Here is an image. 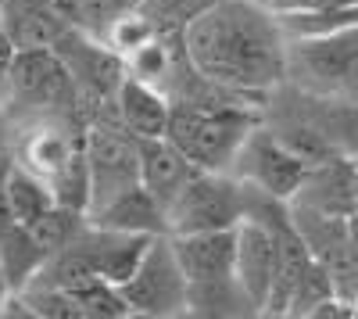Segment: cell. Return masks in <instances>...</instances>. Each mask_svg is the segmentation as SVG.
<instances>
[{"instance_id":"8992f818","label":"cell","mask_w":358,"mask_h":319,"mask_svg":"<svg viewBox=\"0 0 358 319\" xmlns=\"http://www.w3.org/2000/svg\"><path fill=\"white\" fill-rule=\"evenodd\" d=\"M122 295H126L133 316H151V319L187 316L190 280H187L183 266H179V255H176L169 234H158L151 241L140 269L122 283Z\"/></svg>"},{"instance_id":"277c9868","label":"cell","mask_w":358,"mask_h":319,"mask_svg":"<svg viewBox=\"0 0 358 319\" xmlns=\"http://www.w3.org/2000/svg\"><path fill=\"white\" fill-rule=\"evenodd\" d=\"M290 72L308 94L344 97L358 104V25L334 36L290 40Z\"/></svg>"},{"instance_id":"f1b7e54d","label":"cell","mask_w":358,"mask_h":319,"mask_svg":"<svg viewBox=\"0 0 358 319\" xmlns=\"http://www.w3.org/2000/svg\"><path fill=\"white\" fill-rule=\"evenodd\" d=\"M0 151H4V119H0Z\"/></svg>"},{"instance_id":"2e32d148","label":"cell","mask_w":358,"mask_h":319,"mask_svg":"<svg viewBox=\"0 0 358 319\" xmlns=\"http://www.w3.org/2000/svg\"><path fill=\"white\" fill-rule=\"evenodd\" d=\"M4 22L11 36L22 47H54L69 33V22L57 15L54 0H0Z\"/></svg>"},{"instance_id":"52a82bcc","label":"cell","mask_w":358,"mask_h":319,"mask_svg":"<svg viewBox=\"0 0 358 319\" xmlns=\"http://www.w3.org/2000/svg\"><path fill=\"white\" fill-rule=\"evenodd\" d=\"M86 158H90V176H94V201L90 212L108 205L115 194L140 183V136L129 133L118 115H97L86 126ZM86 212V215H90Z\"/></svg>"},{"instance_id":"9a60e30c","label":"cell","mask_w":358,"mask_h":319,"mask_svg":"<svg viewBox=\"0 0 358 319\" xmlns=\"http://www.w3.org/2000/svg\"><path fill=\"white\" fill-rule=\"evenodd\" d=\"M90 222L111 226V229H129V234H169V215L162 208V201L147 190L143 183L126 187L122 194H115L108 205L90 212Z\"/></svg>"},{"instance_id":"d6986e66","label":"cell","mask_w":358,"mask_h":319,"mask_svg":"<svg viewBox=\"0 0 358 319\" xmlns=\"http://www.w3.org/2000/svg\"><path fill=\"white\" fill-rule=\"evenodd\" d=\"M140 0H54L57 15L69 22V29H79L86 36L104 40L115 18L133 11Z\"/></svg>"},{"instance_id":"44dd1931","label":"cell","mask_w":358,"mask_h":319,"mask_svg":"<svg viewBox=\"0 0 358 319\" xmlns=\"http://www.w3.org/2000/svg\"><path fill=\"white\" fill-rule=\"evenodd\" d=\"M287 40L334 36L341 29L358 25V8H326V11H276Z\"/></svg>"},{"instance_id":"d4e9b609","label":"cell","mask_w":358,"mask_h":319,"mask_svg":"<svg viewBox=\"0 0 358 319\" xmlns=\"http://www.w3.org/2000/svg\"><path fill=\"white\" fill-rule=\"evenodd\" d=\"M11 169H15V158L0 151V226H11V222H15V215H11V197H8Z\"/></svg>"},{"instance_id":"6da1fadb","label":"cell","mask_w":358,"mask_h":319,"mask_svg":"<svg viewBox=\"0 0 358 319\" xmlns=\"http://www.w3.org/2000/svg\"><path fill=\"white\" fill-rule=\"evenodd\" d=\"M201 79L233 94H268L290 76V40L258 0H212L183 33Z\"/></svg>"},{"instance_id":"5b68a950","label":"cell","mask_w":358,"mask_h":319,"mask_svg":"<svg viewBox=\"0 0 358 319\" xmlns=\"http://www.w3.org/2000/svg\"><path fill=\"white\" fill-rule=\"evenodd\" d=\"M0 97L36 115H54L79 104L72 72L54 47H22L0 86Z\"/></svg>"},{"instance_id":"3957f363","label":"cell","mask_w":358,"mask_h":319,"mask_svg":"<svg viewBox=\"0 0 358 319\" xmlns=\"http://www.w3.org/2000/svg\"><path fill=\"white\" fill-rule=\"evenodd\" d=\"M169 234H204V229H236L248 219V183L233 172L201 169L187 190L169 205Z\"/></svg>"},{"instance_id":"8fae6325","label":"cell","mask_w":358,"mask_h":319,"mask_svg":"<svg viewBox=\"0 0 358 319\" xmlns=\"http://www.w3.org/2000/svg\"><path fill=\"white\" fill-rule=\"evenodd\" d=\"M201 172V165L179 148L169 136H155V140H140V183L151 190L162 208L169 212V205L187 190V183Z\"/></svg>"},{"instance_id":"ac0fdd59","label":"cell","mask_w":358,"mask_h":319,"mask_svg":"<svg viewBox=\"0 0 358 319\" xmlns=\"http://www.w3.org/2000/svg\"><path fill=\"white\" fill-rule=\"evenodd\" d=\"M258 305L251 302V295L241 287L236 276H226V280H204V283H190V305H187V316H255Z\"/></svg>"},{"instance_id":"cb8c5ba5","label":"cell","mask_w":358,"mask_h":319,"mask_svg":"<svg viewBox=\"0 0 358 319\" xmlns=\"http://www.w3.org/2000/svg\"><path fill=\"white\" fill-rule=\"evenodd\" d=\"M326 8H358V0H273V11H326Z\"/></svg>"},{"instance_id":"f546056e","label":"cell","mask_w":358,"mask_h":319,"mask_svg":"<svg viewBox=\"0 0 358 319\" xmlns=\"http://www.w3.org/2000/svg\"><path fill=\"white\" fill-rule=\"evenodd\" d=\"M258 4H268V8H273V0H258Z\"/></svg>"},{"instance_id":"4316f807","label":"cell","mask_w":358,"mask_h":319,"mask_svg":"<svg viewBox=\"0 0 358 319\" xmlns=\"http://www.w3.org/2000/svg\"><path fill=\"white\" fill-rule=\"evenodd\" d=\"M11 291H15V287L4 280V273H0V312H4V305H8V298H11Z\"/></svg>"},{"instance_id":"ffe728a7","label":"cell","mask_w":358,"mask_h":319,"mask_svg":"<svg viewBox=\"0 0 358 319\" xmlns=\"http://www.w3.org/2000/svg\"><path fill=\"white\" fill-rule=\"evenodd\" d=\"M8 197H11V215H15V222H22V226H33L47 208L57 205L50 183H47L43 176H36L33 169H25L22 162H15V169H11Z\"/></svg>"},{"instance_id":"e0dca14e","label":"cell","mask_w":358,"mask_h":319,"mask_svg":"<svg viewBox=\"0 0 358 319\" xmlns=\"http://www.w3.org/2000/svg\"><path fill=\"white\" fill-rule=\"evenodd\" d=\"M47 258L50 255L43 251V244L33 237L29 226H22V222L0 226V273H4V280L15 291H22V287H29L40 276Z\"/></svg>"},{"instance_id":"83f0119b","label":"cell","mask_w":358,"mask_h":319,"mask_svg":"<svg viewBox=\"0 0 358 319\" xmlns=\"http://www.w3.org/2000/svg\"><path fill=\"white\" fill-rule=\"evenodd\" d=\"M355 208H358V169H355Z\"/></svg>"},{"instance_id":"7c38bea8","label":"cell","mask_w":358,"mask_h":319,"mask_svg":"<svg viewBox=\"0 0 358 319\" xmlns=\"http://www.w3.org/2000/svg\"><path fill=\"white\" fill-rule=\"evenodd\" d=\"M190 283L236 276V229H204V234H169Z\"/></svg>"},{"instance_id":"7402d4cb","label":"cell","mask_w":358,"mask_h":319,"mask_svg":"<svg viewBox=\"0 0 358 319\" xmlns=\"http://www.w3.org/2000/svg\"><path fill=\"white\" fill-rule=\"evenodd\" d=\"M86 222H90L86 212L69 208V205H54V208H47L33 226H29V229H33V237L43 244L47 255H57V251H65L69 244H76V237L86 229Z\"/></svg>"},{"instance_id":"4dcf8cb0","label":"cell","mask_w":358,"mask_h":319,"mask_svg":"<svg viewBox=\"0 0 358 319\" xmlns=\"http://www.w3.org/2000/svg\"><path fill=\"white\" fill-rule=\"evenodd\" d=\"M140 4H143V0H140Z\"/></svg>"},{"instance_id":"603a6c76","label":"cell","mask_w":358,"mask_h":319,"mask_svg":"<svg viewBox=\"0 0 358 319\" xmlns=\"http://www.w3.org/2000/svg\"><path fill=\"white\" fill-rule=\"evenodd\" d=\"M158 36V25H155V18L147 15L140 4L133 8V11H126L122 18H115L111 22V29H108V36H104V43L115 50V54H122V57H129L133 50H140L143 43H151Z\"/></svg>"},{"instance_id":"30bf717a","label":"cell","mask_w":358,"mask_h":319,"mask_svg":"<svg viewBox=\"0 0 358 319\" xmlns=\"http://www.w3.org/2000/svg\"><path fill=\"white\" fill-rule=\"evenodd\" d=\"M151 241H155L151 234H129V229H111V226H97V222H86V229L79 234V248L86 251L97 276H104L118 287L140 269Z\"/></svg>"},{"instance_id":"4fadbf2b","label":"cell","mask_w":358,"mask_h":319,"mask_svg":"<svg viewBox=\"0 0 358 319\" xmlns=\"http://www.w3.org/2000/svg\"><path fill=\"white\" fill-rule=\"evenodd\" d=\"M115 115L129 133H136L140 140H155V136H169V122H172V94L165 86H155L147 79H136L126 72L122 86L115 97Z\"/></svg>"},{"instance_id":"484cf974","label":"cell","mask_w":358,"mask_h":319,"mask_svg":"<svg viewBox=\"0 0 358 319\" xmlns=\"http://www.w3.org/2000/svg\"><path fill=\"white\" fill-rule=\"evenodd\" d=\"M344 229H348V241H351V248L358 251V208H351V212L344 215Z\"/></svg>"},{"instance_id":"ba28073f","label":"cell","mask_w":358,"mask_h":319,"mask_svg":"<svg viewBox=\"0 0 358 319\" xmlns=\"http://www.w3.org/2000/svg\"><path fill=\"white\" fill-rule=\"evenodd\" d=\"M229 172L236 180H244V183L273 194L280 201H294L305 190V183L312 176V165L301 155H294L273 129L255 126Z\"/></svg>"},{"instance_id":"7a4b0ae2","label":"cell","mask_w":358,"mask_h":319,"mask_svg":"<svg viewBox=\"0 0 358 319\" xmlns=\"http://www.w3.org/2000/svg\"><path fill=\"white\" fill-rule=\"evenodd\" d=\"M222 86H215V94ZM215 94H183L172 97L169 140H176L201 169L229 172L244 140L258 126V111L241 104L248 94H229L215 101Z\"/></svg>"},{"instance_id":"9c48e42d","label":"cell","mask_w":358,"mask_h":319,"mask_svg":"<svg viewBox=\"0 0 358 319\" xmlns=\"http://www.w3.org/2000/svg\"><path fill=\"white\" fill-rule=\"evenodd\" d=\"M280 273V234L273 222L248 215L236 226V280L258 305V316L273 295V283Z\"/></svg>"},{"instance_id":"5bb4252c","label":"cell","mask_w":358,"mask_h":319,"mask_svg":"<svg viewBox=\"0 0 358 319\" xmlns=\"http://www.w3.org/2000/svg\"><path fill=\"white\" fill-rule=\"evenodd\" d=\"M86 148V129H72L65 119H43L18 143V162L47 183Z\"/></svg>"}]
</instances>
